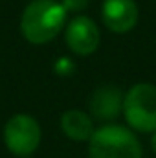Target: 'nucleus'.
<instances>
[{
    "mask_svg": "<svg viewBox=\"0 0 156 158\" xmlns=\"http://www.w3.org/2000/svg\"><path fill=\"white\" fill-rule=\"evenodd\" d=\"M42 140L40 123L30 114H15L4 125V143L15 156H30Z\"/></svg>",
    "mask_w": 156,
    "mask_h": 158,
    "instance_id": "4",
    "label": "nucleus"
},
{
    "mask_svg": "<svg viewBox=\"0 0 156 158\" xmlns=\"http://www.w3.org/2000/svg\"><path fill=\"white\" fill-rule=\"evenodd\" d=\"M123 116L129 129L153 134L156 131V85H132L123 98Z\"/></svg>",
    "mask_w": 156,
    "mask_h": 158,
    "instance_id": "3",
    "label": "nucleus"
},
{
    "mask_svg": "<svg viewBox=\"0 0 156 158\" xmlns=\"http://www.w3.org/2000/svg\"><path fill=\"white\" fill-rule=\"evenodd\" d=\"M90 0H61L63 7L66 9V13H79L83 9H86Z\"/></svg>",
    "mask_w": 156,
    "mask_h": 158,
    "instance_id": "10",
    "label": "nucleus"
},
{
    "mask_svg": "<svg viewBox=\"0 0 156 158\" xmlns=\"http://www.w3.org/2000/svg\"><path fill=\"white\" fill-rule=\"evenodd\" d=\"M61 131L72 142H90L96 132L94 118L84 110L70 109L61 116Z\"/></svg>",
    "mask_w": 156,
    "mask_h": 158,
    "instance_id": "8",
    "label": "nucleus"
},
{
    "mask_svg": "<svg viewBox=\"0 0 156 158\" xmlns=\"http://www.w3.org/2000/svg\"><path fill=\"white\" fill-rule=\"evenodd\" d=\"M88 158H143V149L132 129L107 123L90 138Z\"/></svg>",
    "mask_w": 156,
    "mask_h": 158,
    "instance_id": "2",
    "label": "nucleus"
},
{
    "mask_svg": "<svg viewBox=\"0 0 156 158\" xmlns=\"http://www.w3.org/2000/svg\"><path fill=\"white\" fill-rule=\"evenodd\" d=\"M151 149H153V153L156 155V131L151 134Z\"/></svg>",
    "mask_w": 156,
    "mask_h": 158,
    "instance_id": "11",
    "label": "nucleus"
},
{
    "mask_svg": "<svg viewBox=\"0 0 156 158\" xmlns=\"http://www.w3.org/2000/svg\"><path fill=\"white\" fill-rule=\"evenodd\" d=\"M53 72L57 76H72L76 72V63L70 57H59L53 63Z\"/></svg>",
    "mask_w": 156,
    "mask_h": 158,
    "instance_id": "9",
    "label": "nucleus"
},
{
    "mask_svg": "<svg viewBox=\"0 0 156 158\" xmlns=\"http://www.w3.org/2000/svg\"><path fill=\"white\" fill-rule=\"evenodd\" d=\"M66 26V9L55 0H31L20 15V33L30 44H48Z\"/></svg>",
    "mask_w": 156,
    "mask_h": 158,
    "instance_id": "1",
    "label": "nucleus"
},
{
    "mask_svg": "<svg viewBox=\"0 0 156 158\" xmlns=\"http://www.w3.org/2000/svg\"><path fill=\"white\" fill-rule=\"evenodd\" d=\"M99 39L101 33L97 24L86 15H76L64 26V42L68 50L76 55H92L99 46Z\"/></svg>",
    "mask_w": 156,
    "mask_h": 158,
    "instance_id": "5",
    "label": "nucleus"
},
{
    "mask_svg": "<svg viewBox=\"0 0 156 158\" xmlns=\"http://www.w3.org/2000/svg\"><path fill=\"white\" fill-rule=\"evenodd\" d=\"M103 24L114 33H129L140 19L136 0H103Z\"/></svg>",
    "mask_w": 156,
    "mask_h": 158,
    "instance_id": "6",
    "label": "nucleus"
},
{
    "mask_svg": "<svg viewBox=\"0 0 156 158\" xmlns=\"http://www.w3.org/2000/svg\"><path fill=\"white\" fill-rule=\"evenodd\" d=\"M123 94L117 86L112 85H103L96 88L90 96L88 109L90 116L101 121H112L119 114H123Z\"/></svg>",
    "mask_w": 156,
    "mask_h": 158,
    "instance_id": "7",
    "label": "nucleus"
}]
</instances>
